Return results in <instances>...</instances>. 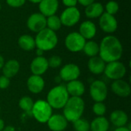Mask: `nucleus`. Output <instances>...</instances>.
<instances>
[{"label":"nucleus","instance_id":"nucleus-27","mask_svg":"<svg viewBox=\"0 0 131 131\" xmlns=\"http://www.w3.org/2000/svg\"><path fill=\"white\" fill-rule=\"evenodd\" d=\"M61 26L62 24L61 22L59 16L53 15L46 18V28L51 29V31L56 32V31H58Z\"/></svg>","mask_w":131,"mask_h":131},{"label":"nucleus","instance_id":"nucleus-24","mask_svg":"<svg viewBox=\"0 0 131 131\" xmlns=\"http://www.w3.org/2000/svg\"><path fill=\"white\" fill-rule=\"evenodd\" d=\"M110 121L105 117H97L90 123V131H108Z\"/></svg>","mask_w":131,"mask_h":131},{"label":"nucleus","instance_id":"nucleus-18","mask_svg":"<svg viewBox=\"0 0 131 131\" xmlns=\"http://www.w3.org/2000/svg\"><path fill=\"white\" fill-rule=\"evenodd\" d=\"M65 87L69 97H81L85 93V86L79 80L68 82Z\"/></svg>","mask_w":131,"mask_h":131},{"label":"nucleus","instance_id":"nucleus-11","mask_svg":"<svg viewBox=\"0 0 131 131\" xmlns=\"http://www.w3.org/2000/svg\"><path fill=\"white\" fill-rule=\"evenodd\" d=\"M27 27L33 32H39L46 28V17L40 12L32 13L27 19Z\"/></svg>","mask_w":131,"mask_h":131},{"label":"nucleus","instance_id":"nucleus-41","mask_svg":"<svg viewBox=\"0 0 131 131\" xmlns=\"http://www.w3.org/2000/svg\"><path fill=\"white\" fill-rule=\"evenodd\" d=\"M5 127V122H4V120H3L2 119L0 118V131L4 129Z\"/></svg>","mask_w":131,"mask_h":131},{"label":"nucleus","instance_id":"nucleus-43","mask_svg":"<svg viewBox=\"0 0 131 131\" xmlns=\"http://www.w3.org/2000/svg\"><path fill=\"white\" fill-rule=\"evenodd\" d=\"M0 10H1V4H0Z\"/></svg>","mask_w":131,"mask_h":131},{"label":"nucleus","instance_id":"nucleus-20","mask_svg":"<svg viewBox=\"0 0 131 131\" xmlns=\"http://www.w3.org/2000/svg\"><path fill=\"white\" fill-rule=\"evenodd\" d=\"M129 120L127 113L122 110H116L110 115L111 123L116 127H122L127 126Z\"/></svg>","mask_w":131,"mask_h":131},{"label":"nucleus","instance_id":"nucleus-38","mask_svg":"<svg viewBox=\"0 0 131 131\" xmlns=\"http://www.w3.org/2000/svg\"><path fill=\"white\" fill-rule=\"evenodd\" d=\"M2 131H15V128L12 126H6Z\"/></svg>","mask_w":131,"mask_h":131},{"label":"nucleus","instance_id":"nucleus-37","mask_svg":"<svg viewBox=\"0 0 131 131\" xmlns=\"http://www.w3.org/2000/svg\"><path fill=\"white\" fill-rule=\"evenodd\" d=\"M114 131H131L130 127H127V126L122 127H117Z\"/></svg>","mask_w":131,"mask_h":131},{"label":"nucleus","instance_id":"nucleus-1","mask_svg":"<svg viewBox=\"0 0 131 131\" xmlns=\"http://www.w3.org/2000/svg\"><path fill=\"white\" fill-rule=\"evenodd\" d=\"M99 56L106 63L119 61L123 55V46L114 36H104L99 44Z\"/></svg>","mask_w":131,"mask_h":131},{"label":"nucleus","instance_id":"nucleus-15","mask_svg":"<svg viewBox=\"0 0 131 131\" xmlns=\"http://www.w3.org/2000/svg\"><path fill=\"white\" fill-rule=\"evenodd\" d=\"M111 89L115 95L120 97L126 98L130 95V86L127 81L124 80L123 79L113 81L111 86Z\"/></svg>","mask_w":131,"mask_h":131},{"label":"nucleus","instance_id":"nucleus-17","mask_svg":"<svg viewBox=\"0 0 131 131\" xmlns=\"http://www.w3.org/2000/svg\"><path fill=\"white\" fill-rule=\"evenodd\" d=\"M58 0H41L39 2L38 5L40 13L45 16L46 18L55 15L58 9Z\"/></svg>","mask_w":131,"mask_h":131},{"label":"nucleus","instance_id":"nucleus-40","mask_svg":"<svg viewBox=\"0 0 131 131\" xmlns=\"http://www.w3.org/2000/svg\"><path fill=\"white\" fill-rule=\"evenodd\" d=\"M4 64H5V59H4V58H3V56L0 54V69H2Z\"/></svg>","mask_w":131,"mask_h":131},{"label":"nucleus","instance_id":"nucleus-6","mask_svg":"<svg viewBox=\"0 0 131 131\" xmlns=\"http://www.w3.org/2000/svg\"><path fill=\"white\" fill-rule=\"evenodd\" d=\"M104 73L108 79L113 81L121 80L127 73V67L120 60L108 63H106Z\"/></svg>","mask_w":131,"mask_h":131},{"label":"nucleus","instance_id":"nucleus-7","mask_svg":"<svg viewBox=\"0 0 131 131\" xmlns=\"http://www.w3.org/2000/svg\"><path fill=\"white\" fill-rule=\"evenodd\" d=\"M89 93L91 99L94 102H104L107 99L108 89L104 81L96 80L91 83Z\"/></svg>","mask_w":131,"mask_h":131},{"label":"nucleus","instance_id":"nucleus-26","mask_svg":"<svg viewBox=\"0 0 131 131\" xmlns=\"http://www.w3.org/2000/svg\"><path fill=\"white\" fill-rule=\"evenodd\" d=\"M82 51L89 58L97 56L99 54V44L93 40L86 41Z\"/></svg>","mask_w":131,"mask_h":131},{"label":"nucleus","instance_id":"nucleus-4","mask_svg":"<svg viewBox=\"0 0 131 131\" xmlns=\"http://www.w3.org/2000/svg\"><path fill=\"white\" fill-rule=\"evenodd\" d=\"M69 94L64 85H58L51 88L47 94L46 101L52 109H63L69 99Z\"/></svg>","mask_w":131,"mask_h":131},{"label":"nucleus","instance_id":"nucleus-35","mask_svg":"<svg viewBox=\"0 0 131 131\" xmlns=\"http://www.w3.org/2000/svg\"><path fill=\"white\" fill-rule=\"evenodd\" d=\"M63 4L67 6V8L70 7H76V5L78 4V0H61Z\"/></svg>","mask_w":131,"mask_h":131},{"label":"nucleus","instance_id":"nucleus-3","mask_svg":"<svg viewBox=\"0 0 131 131\" xmlns=\"http://www.w3.org/2000/svg\"><path fill=\"white\" fill-rule=\"evenodd\" d=\"M35 41L37 49H41L44 52H47L52 50L57 46L58 38L55 32L45 28L37 33Z\"/></svg>","mask_w":131,"mask_h":131},{"label":"nucleus","instance_id":"nucleus-42","mask_svg":"<svg viewBox=\"0 0 131 131\" xmlns=\"http://www.w3.org/2000/svg\"><path fill=\"white\" fill-rule=\"evenodd\" d=\"M31 3H34V4H39V2L41 1V0H28Z\"/></svg>","mask_w":131,"mask_h":131},{"label":"nucleus","instance_id":"nucleus-44","mask_svg":"<svg viewBox=\"0 0 131 131\" xmlns=\"http://www.w3.org/2000/svg\"><path fill=\"white\" fill-rule=\"evenodd\" d=\"M0 112H1V107H0Z\"/></svg>","mask_w":131,"mask_h":131},{"label":"nucleus","instance_id":"nucleus-5","mask_svg":"<svg viewBox=\"0 0 131 131\" xmlns=\"http://www.w3.org/2000/svg\"><path fill=\"white\" fill-rule=\"evenodd\" d=\"M31 113L38 123L45 124L53 114V109L46 100H38L34 102Z\"/></svg>","mask_w":131,"mask_h":131},{"label":"nucleus","instance_id":"nucleus-21","mask_svg":"<svg viewBox=\"0 0 131 131\" xmlns=\"http://www.w3.org/2000/svg\"><path fill=\"white\" fill-rule=\"evenodd\" d=\"M105 66L106 63L99 56L90 58L88 63L89 71L94 75H100L101 73H104Z\"/></svg>","mask_w":131,"mask_h":131},{"label":"nucleus","instance_id":"nucleus-14","mask_svg":"<svg viewBox=\"0 0 131 131\" xmlns=\"http://www.w3.org/2000/svg\"><path fill=\"white\" fill-rule=\"evenodd\" d=\"M48 68V59L44 56H36L30 64V70L32 75L41 76L47 72Z\"/></svg>","mask_w":131,"mask_h":131},{"label":"nucleus","instance_id":"nucleus-29","mask_svg":"<svg viewBox=\"0 0 131 131\" xmlns=\"http://www.w3.org/2000/svg\"><path fill=\"white\" fill-rule=\"evenodd\" d=\"M72 124L75 131H90V122L86 119L80 118Z\"/></svg>","mask_w":131,"mask_h":131},{"label":"nucleus","instance_id":"nucleus-22","mask_svg":"<svg viewBox=\"0 0 131 131\" xmlns=\"http://www.w3.org/2000/svg\"><path fill=\"white\" fill-rule=\"evenodd\" d=\"M20 63L16 59H9L5 62V64L2 67V74L3 76L11 79L16 76L20 70Z\"/></svg>","mask_w":131,"mask_h":131},{"label":"nucleus","instance_id":"nucleus-32","mask_svg":"<svg viewBox=\"0 0 131 131\" xmlns=\"http://www.w3.org/2000/svg\"><path fill=\"white\" fill-rule=\"evenodd\" d=\"M48 67L52 69H56L61 66L62 64V59L60 56L54 55L48 59Z\"/></svg>","mask_w":131,"mask_h":131},{"label":"nucleus","instance_id":"nucleus-39","mask_svg":"<svg viewBox=\"0 0 131 131\" xmlns=\"http://www.w3.org/2000/svg\"><path fill=\"white\" fill-rule=\"evenodd\" d=\"M44 51H42L41 49H36V56H43L44 55Z\"/></svg>","mask_w":131,"mask_h":131},{"label":"nucleus","instance_id":"nucleus-30","mask_svg":"<svg viewBox=\"0 0 131 131\" xmlns=\"http://www.w3.org/2000/svg\"><path fill=\"white\" fill-rule=\"evenodd\" d=\"M92 111L97 117H104L107 112V107L104 102H95L92 107Z\"/></svg>","mask_w":131,"mask_h":131},{"label":"nucleus","instance_id":"nucleus-16","mask_svg":"<svg viewBox=\"0 0 131 131\" xmlns=\"http://www.w3.org/2000/svg\"><path fill=\"white\" fill-rule=\"evenodd\" d=\"M26 84L28 90L31 93L38 94L43 91L45 86V82L41 76L31 75L28 78Z\"/></svg>","mask_w":131,"mask_h":131},{"label":"nucleus","instance_id":"nucleus-19","mask_svg":"<svg viewBox=\"0 0 131 131\" xmlns=\"http://www.w3.org/2000/svg\"><path fill=\"white\" fill-rule=\"evenodd\" d=\"M81 36L86 40H91L97 34V27L96 25L89 20L83 22L79 27V32H78Z\"/></svg>","mask_w":131,"mask_h":131},{"label":"nucleus","instance_id":"nucleus-13","mask_svg":"<svg viewBox=\"0 0 131 131\" xmlns=\"http://www.w3.org/2000/svg\"><path fill=\"white\" fill-rule=\"evenodd\" d=\"M48 127L51 131H64L68 127V122L63 114H52L47 121Z\"/></svg>","mask_w":131,"mask_h":131},{"label":"nucleus","instance_id":"nucleus-10","mask_svg":"<svg viewBox=\"0 0 131 131\" xmlns=\"http://www.w3.org/2000/svg\"><path fill=\"white\" fill-rule=\"evenodd\" d=\"M81 75V69L75 63H67L64 65L59 72V77L64 82H71L75 80H78Z\"/></svg>","mask_w":131,"mask_h":131},{"label":"nucleus","instance_id":"nucleus-31","mask_svg":"<svg viewBox=\"0 0 131 131\" xmlns=\"http://www.w3.org/2000/svg\"><path fill=\"white\" fill-rule=\"evenodd\" d=\"M105 9L107 13L114 15L119 10V4L116 2V1H109L105 6Z\"/></svg>","mask_w":131,"mask_h":131},{"label":"nucleus","instance_id":"nucleus-28","mask_svg":"<svg viewBox=\"0 0 131 131\" xmlns=\"http://www.w3.org/2000/svg\"><path fill=\"white\" fill-rule=\"evenodd\" d=\"M34 105V101L31 97L28 96H25L20 98L18 101V107L25 112L29 113L31 111L32 107Z\"/></svg>","mask_w":131,"mask_h":131},{"label":"nucleus","instance_id":"nucleus-12","mask_svg":"<svg viewBox=\"0 0 131 131\" xmlns=\"http://www.w3.org/2000/svg\"><path fill=\"white\" fill-rule=\"evenodd\" d=\"M99 25L102 31L111 34L116 32L118 27V22L114 15L104 12L99 18Z\"/></svg>","mask_w":131,"mask_h":131},{"label":"nucleus","instance_id":"nucleus-23","mask_svg":"<svg viewBox=\"0 0 131 131\" xmlns=\"http://www.w3.org/2000/svg\"><path fill=\"white\" fill-rule=\"evenodd\" d=\"M104 8L101 3L100 2H93L91 5L86 6L84 13L88 19H97L104 13Z\"/></svg>","mask_w":131,"mask_h":131},{"label":"nucleus","instance_id":"nucleus-2","mask_svg":"<svg viewBox=\"0 0 131 131\" xmlns=\"http://www.w3.org/2000/svg\"><path fill=\"white\" fill-rule=\"evenodd\" d=\"M85 109V103L81 97H70L63 107V116L68 122H74L82 117Z\"/></svg>","mask_w":131,"mask_h":131},{"label":"nucleus","instance_id":"nucleus-25","mask_svg":"<svg viewBox=\"0 0 131 131\" xmlns=\"http://www.w3.org/2000/svg\"><path fill=\"white\" fill-rule=\"evenodd\" d=\"M18 45L22 50L27 52L31 51L36 48L35 38L28 34H24L18 38Z\"/></svg>","mask_w":131,"mask_h":131},{"label":"nucleus","instance_id":"nucleus-36","mask_svg":"<svg viewBox=\"0 0 131 131\" xmlns=\"http://www.w3.org/2000/svg\"><path fill=\"white\" fill-rule=\"evenodd\" d=\"M94 2H95V0H78V2L79 4H81V5L85 6V7L91 5V3H93Z\"/></svg>","mask_w":131,"mask_h":131},{"label":"nucleus","instance_id":"nucleus-9","mask_svg":"<svg viewBox=\"0 0 131 131\" xmlns=\"http://www.w3.org/2000/svg\"><path fill=\"white\" fill-rule=\"evenodd\" d=\"M62 25L71 27L75 25L81 19V12L77 7L66 8L59 16Z\"/></svg>","mask_w":131,"mask_h":131},{"label":"nucleus","instance_id":"nucleus-8","mask_svg":"<svg viewBox=\"0 0 131 131\" xmlns=\"http://www.w3.org/2000/svg\"><path fill=\"white\" fill-rule=\"evenodd\" d=\"M86 40L78 32H72L68 34L64 40L66 49L71 53H79L83 50Z\"/></svg>","mask_w":131,"mask_h":131},{"label":"nucleus","instance_id":"nucleus-33","mask_svg":"<svg viewBox=\"0 0 131 131\" xmlns=\"http://www.w3.org/2000/svg\"><path fill=\"white\" fill-rule=\"evenodd\" d=\"M26 0H6V3L12 8H19L24 5Z\"/></svg>","mask_w":131,"mask_h":131},{"label":"nucleus","instance_id":"nucleus-34","mask_svg":"<svg viewBox=\"0 0 131 131\" xmlns=\"http://www.w3.org/2000/svg\"><path fill=\"white\" fill-rule=\"evenodd\" d=\"M9 85H10V79L2 75L0 76V89L5 90L9 86Z\"/></svg>","mask_w":131,"mask_h":131}]
</instances>
